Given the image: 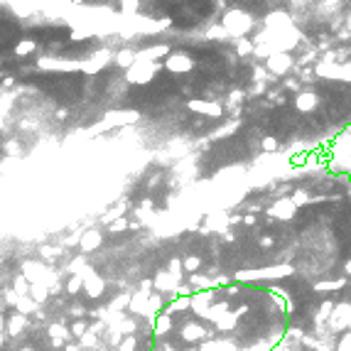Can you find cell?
<instances>
[{"instance_id":"52a82bcc","label":"cell","mask_w":351,"mask_h":351,"mask_svg":"<svg viewBox=\"0 0 351 351\" xmlns=\"http://www.w3.org/2000/svg\"><path fill=\"white\" fill-rule=\"evenodd\" d=\"M192 108L199 113H207V115H219L221 113V108L219 106H214V103H199V101H194L192 103Z\"/></svg>"},{"instance_id":"e0dca14e","label":"cell","mask_w":351,"mask_h":351,"mask_svg":"<svg viewBox=\"0 0 351 351\" xmlns=\"http://www.w3.org/2000/svg\"><path fill=\"white\" fill-rule=\"evenodd\" d=\"M84 332H86V324L84 322H76V324H74V334H79V337H81Z\"/></svg>"},{"instance_id":"8fae6325","label":"cell","mask_w":351,"mask_h":351,"mask_svg":"<svg viewBox=\"0 0 351 351\" xmlns=\"http://www.w3.org/2000/svg\"><path fill=\"white\" fill-rule=\"evenodd\" d=\"M133 62V54L130 52H123V54H118V64H123V67H128Z\"/></svg>"},{"instance_id":"ac0fdd59","label":"cell","mask_w":351,"mask_h":351,"mask_svg":"<svg viewBox=\"0 0 351 351\" xmlns=\"http://www.w3.org/2000/svg\"><path fill=\"white\" fill-rule=\"evenodd\" d=\"M199 266H201V263H199L197 258H189V260H187V270H197Z\"/></svg>"},{"instance_id":"7c38bea8","label":"cell","mask_w":351,"mask_h":351,"mask_svg":"<svg viewBox=\"0 0 351 351\" xmlns=\"http://www.w3.org/2000/svg\"><path fill=\"white\" fill-rule=\"evenodd\" d=\"M32 47H35L32 42H22L20 47H17V54H30V52H32Z\"/></svg>"},{"instance_id":"44dd1931","label":"cell","mask_w":351,"mask_h":351,"mask_svg":"<svg viewBox=\"0 0 351 351\" xmlns=\"http://www.w3.org/2000/svg\"><path fill=\"white\" fill-rule=\"evenodd\" d=\"M349 273H351V266H349Z\"/></svg>"},{"instance_id":"277c9868","label":"cell","mask_w":351,"mask_h":351,"mask_svg":"<svg viewBox=\"0 0 351 351\" xmlns=\"http://www.w3.org/2000/svg\"><path fill=\"white\" fill-rule=\"evenodd\" d=\"M157 290H160V292H172V290H177V280L169 275L167 270L157 275Z\"/></svg>"},{"instance_id":"6da1fadb","label":"cell","mask_w":351,"mask_h":351,"mask_svg":"<svg viewBox=\"0 0 351 351\" xmlns=\"http://www.w3.org/2000/svg\"><path fill=\"white\" fill-rule=\"evenodd\" d=\"M251 27V20L246 17L243 13H228V17H226V30L228 32H233V35H243L246 30Z\"/></svg>"},{"instance_id":"4fadbf2b","label":"cell","mask_w":351,"mask_h":351,"mask_svg":"<svg viewBox=\"0 0 351 351\" xmlns=\"http://www.w3.org/2000/svg\"><path fill=\"white\" fill-rule=\"evenodd\" d=\"M169 329V317H162V319H157V332H167Z\"/></svg>"},{"instance_id":"3957f363","label":"cell","mask_w":351,"mask_h":351,"mask_svg":"<svg viewBox=\"0 0 351 351\" xmlns=\"http://www.w3.org/2000/svg\"><path fill=\"white\" fill-rule=\"evenodd\" d=\"M295 106L300 108V111H312V108L317 106V94H312V91H305V94H297Z\"/></svg>"},{"instance_id":"30bf717a","label":"cell","mask_w":351,"mask_h":351,"mask_svg":"<svg viewBox=\"0 0 351 351\" xmlns=\"http://www.w3.org/2000/svg\"><path fill=\"white\" fill-rule=\"evenodd\" d=\"M101 290H103V282L94 280V278H91V280H89V285H86V292H89L91 297H96V295L101 292Z\"/></svg>"},{"instance_id":"5bb4252c","label":"cell","mask_w":351,"mask_h":351,"mask_svg":"<svg viewBox=\"0 0 351 351\" xmlns=\"http://www.w3.org/2000/svg\"><path fill=\"white\" fill-rule=\"evenodd\" d=\"M251 52V44L246 42V40H241L239 42V54H248Z\"/></svg>"},{"instance_id":"ba28073f","label":"cell","mask_w":351,"mask_h":351,"mask_svg":"<svg viewBox=\"0 0 351 351\" xmlns=\"http://www.w3.org/2000/svg\"><path fill=\"white\" fill-rule=\"evenodd\" d=\"M184 339H189V341H194V339H199L201 334H204V329L199 327V324H189V327H184Z\"/></svg>"},{"instance_id":"5b68a950","label":"cell","mask_w":351,"mask_h":351,"mask_svg":"<svg viewBox=\"0 0 351 351\" xmlns=\"http://www.w3.org/2000/svg\"><path fill=\"white\" fill-rule=\"evenodd\" d=\"M167 69L172 71H187V69H192V59L189 56H169V62H167Z\"/></svg>"},{"instance_id":"d6986e66","label":"cell","mask_w":351,"mask_h":351,"mask_svg":"<svg viewBox=\"0 0 351 351\" xmlns=\"http://www.w3.org/2000/svg\"><path fill=\"white\" fill-rule=\"evenodd\" d=\"M339 351H351V334L346 339H344V344L339 346Z\"/></svg>"},{"instance_id":"7a4b0ae2","label":"cell","mask_w":351,"mask_h":351,"mask_svg":"<svg viewBox=\"0 0 351 351\" xmlns=\"http://www.w3.org/2000/svg\"><path fill=\"white\" fill-rule=\"evenodd\" d=\"M290 67H292V59H290V54H285V52L273 54L268 59V69L273 71V74H285Z\"/></svg>"},{"instance_id":"2e32d148","label":"cell","mask_w":351,"mask_h":351,"mask_svg":"<svg viewBox=\"0 0 351 351\" xmlns=\"http://www.w3.org/2000/svg\"><path fill=\"white\" fill-rule=\"evenodd\" d=\"M121 351H135V341H133V339H126L123 346H121Z\"/></svg>"},{"instance_id":"8992f818","label":"cell","mask_w":351,"mask_h":351,"mask_svg":"<svg viewBox=\"0 0 351 351\" xmlns=\"http://www.w3.org/2000/svg\"><path fill=\"white\" fill-rule=\"evenodd\" d=\"M275 207H278V209H273V214H275V216H282V219H290V216H292V214H295V204H292V201H287V199H285V201H280V204H275Z\"/></svg>"},{"instance_id":"9a60e30c","label":"cell","mask_w":351,"mask_h":351,"mask_svg":"<svg viewBox=\"0 0 351 351\" xmlns=\"http://www.w3.org/2000/svg\"><path fill=\"white\" fill-rule=\"evenodd\" d=\"M263 148H266V150H275V148H278V140H275V138H266Z\"/></svg>"},{"instance_id":"9c48e42d","label":"cell","mask_w":351,"mask_h":351,"mask_svg":"<svg viewBox=\"0 0 351 351\" xmlns=\"http://www.w3.org/2000/svg\"><path fill=\"white\" fill-rule=\"evenodd\" d=\"M96 243H101V233H96V231H91V233H86V239H84V248H86V251H91V248H96Z\"/></svg>"},{"instance_id":"ffe728a7","label":"cell","mask_w":351,"mask_h":351,"mask_svg":"<svg viewBox=\"0 0 351 351\" xmlns=\"http://www.w3.org/2000/svg\"><path fill=\"white\" fill-rule=\"evenodd\" d=\"M126 226H128V224H126V221H123V219H121V221H115V224H113L111 228H113V231H123Z\"/></svg>"}]
</instances>
